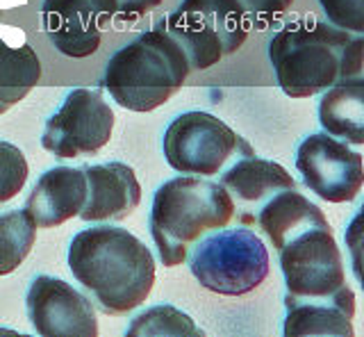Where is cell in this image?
I'll return each instance as SVG.
<instances>
[{
	"label": "cell",
	"instance_id": "1",
	"mask_svg": "<svg viewBox=\"0 0 364 337\" xmlns=\"http://www.w3.org/2000/svg\"><path fill=\"white\" fill-rule=\"evenodd\" d=\"M68 269L89 301L109 317L136 310L155 285L151 249L136 235L107 223L75 235L68 246Z\"/></svg>",
	"mask_w": 364,
	"mask_h": 337
},
{
	"label": "cell",
	"instance_id": "2",
	"mask_svg": "<svg viewBox=\"0 0 364 337\" xmlns=\"http://www.w3.org/2000/svg\"><path fill=\"white\" fill-rule=\"evenodd\" d=\"M362 35L316 18L294 21L269 41V62L280 89L291 98H310L348 77L362 75Z\"/></svg>",
	"mask_w": 364,
	"mask_h": 337
},
{
	"label": "cell",
	"instance_id": "3",
	"mask_svg": "<svg viewBox=\"0 0 364 337\" xmlns=\"http://www.w3.org/2000/svg\"><path fill=\"white\" fill-rule=\"evenodd\" d=\"M232 217L235 200L221 183L189 173L171 178L157 187L148 219L159 262L182 264L193 242L228 226Z\"/></svg>",
	"mask_w": 364,
	"mask_h": 337
},
{
	"label": "cell",
	"instance_id": "4",
	"mask_svg": "<svg viewBox=\"0 0 364 337\" xmlns=\"http://www.w3.org/2000/svg\"><path fill=\"white\" fill-rule=\"evenodd\" d=\"M189 71L180 43L155 26L112 55L100 85L123 109L153 112L185 85Z\"/></svg>",
	"mask_w": 364,
	"mask_h": 337
},
{
	"label": "cell",
	"instance_id": "5",
	"mask_svg": "<svg viewBox=\"0 0 364 337\" xmlns=\"http://www.w3.org/2000/svg\"><path fill=\"white\" fill-rule=\"evenodd\" d=\"M185 260L200 287L221 296H242L269 276V249L248 226L216 228L191 244Z\"/></svg>",
	"mask_w": 364,
	"mask_h": 337
},
{
	"label": "cell",
	"instance_id": "6",
	"mask_svg": "<svg viewBox=\"0 0 364 337\" xmlns=\"http://www.w3.org/2000/svg\"><path fill=\"white\" fill-rule=\"evenodd\" d=\"M157 28L180 43L191 71H205L239 50L250 23L237 0H182Z\"/></svg>",
	"mask_w": 364,
	"mask_h": 337
},
{
	"label": "cell",
	"instance_id": "7",
	"mask_svg": "<svg viewBox=\"0 0 364 337\" xmlns=\"http://www.w3.org/2000/svg\"><path fill=\"white\" fill-rule=\"evenodd\" d=\"M164 157L178 173L212 178L244 155H253L250 144L228 123L210 112H185L164 130Z\"/></svg>",
	"mask_w": 364,
	"mask_h": 337
},
{
	"label": "cell",
	"instance_id": "8",
	"mask_svg": "<svg viewBox=\"0 0 364 337\" xmlns=\"http://www.w3.org/2000/svg\"><path fill=\"white\" fill-rule=\"evenodd\" d=\"M112 130L114 109L100 89L75 87L64 96L60 109L46 121L41 146L60 160L96 155L109 144Z\"/></svg>",
	"mask_w": 364,
	"mask_h": 337
},
{
	"label": "cell",
	"instance_id": "9",
	"mask_svg": "<svg viewBox=\"0 0 364 337\" xmlns=\"http://www.w3.org/2000/svg\"><path fill=\"white\" fill-rule=\"evenodd\" d=\"M278 253L287 296L323 299L346 287L344 257L330 226L296 235Z\"/></svg>",
	"mask_w": 364,
	"mask_h": 337
},
{
	"label": "cell",
	"instance_id": "10",
	"mask_svg": "<svg viewBox=\"0 0 364 337\" xmlns=\"http://www.w3.org/2000/svg\"><path fill=\"white\" fill-rule=\"evenodd\" d=\"M296 168L303 185L328 203H348L364 185L362 153L328 132L307 134L299 144Z\"/></svg>",
	"mask_w": 364,
	"mask_h": 337
},
{
	"label": "cell",
	"instance_id": "11",
	"mask_svg": "<svg viewBox=\"0 0 364 337\" xmlns=\"http://www.w3.org/2000/svg\"><path fill=\"white\" fill-rule=\"evenodd\" d=\"M28 319L43 337H96V306L62 278L39 274L26 294Z\"/></svg>",
	"mask_w": 364,
	"mask_h": 337
},
{
	"label": "cell",
	"instance_id": "12",
	"mask_svg": "<svg viewBox=\"0 0 364 337\" xmlns=\"http://www.w3.org/2000/svg\"><path fill=\"white\" fill-rule=\"evenodd\" d=\"M117 16L114 0H43L41 21L50 43L66 58L82 60L100 48L102 26Z\"/></svg>",
	"mask_w": 364,
	"mask_h": 337
},
{
	"label": "cell",
	"instance_id": "13",
	"mask_svg": "<svg viewBox=\"0 0 364 337\" xmlns=\"http://www.w3.org/2000/svg\"><path fill=\"white\" fill-rule=\"evenodd\" d=\"M87 200L80 210V219L87 223L123 221L141 203V185L136 173L125 162L85 164Z\"/></svg>",
	"mask_w": 364,
	"mask_h": 337
},
{
	"label": "cell",
	"instance_id": "14",
	"mask_svg": "<svg viewBox=\"0 0 364 337\" xmlns=\"http://www.w3.org/2000/svg\"><path fill=\"white\" fill-rule=\"evenodd\" d=\"M87 200V176L82 166H53L37 181L26 210L37 228H57L80 215Z\"/></svg>",
	"mask_w": 364,
	"mask_h": 337
},
{
	"label": "cell",
	"instance_id": "15",
	"mask_svg": "<svg viewBox=\"0 0 364 337\" xmlns=\"http://www.w3.org/2000/svg\"><path fill=\"white\" fill-rule=\"evenodd\" d=\"M284 337L299 335H339L353 337L355 294L346 285L337 294L323 299H296L284 294Z\"/></svg>",
	"mask_w": 364,
	"mask_h": 337
},
{
	"label": "cell",
	"instance_id": "16",
	"mask_svg": "<svg viewBox=\"0 0 364 337\" xmlns=\"http://www.w3.org/2000/svg\"><path fill=\"white\" fill-rule=\"evenodd\" d=\"M257 226L267 235L273 249L280 251L289 240L310 228H328L330 223L316 203L296 189H282L267 198L257 215Z\"/></svg>",
	"mask_w": 364,
	"mask_h": 337
},
{
	"label": "cell",
	"instance_id": "17",
	"mask_svg": "<svg viewBox=\"0 0 364 337\" xmlns=\"http://www.w3.org/2000/svg\"><path fill=\"white\" fill-rule=\"evenodd\" d=\"M39 77V55L26 35L11 26H0V114L26 98Z\"/></svg>",
	"mask_w": 364,
	"mask_h": 337
},
{
	"label": "cell",
	"instance_id": "18",
	"mask_svg": "<svg viewBox=\"0 0 364 337\" xmlns=\"http://www.w3.org/2000/svg\"><path fill=\"white\" fill-rule=\"evenodd\" d=\"M221 185L242 203H259L282 189H296V181L287 168L255 153L228 164L221 171Z\"/></svg>",
	"mask_w": 364,
	"mask_h": 337
},
{
	"label": "cell",
	"instance_id": "19",
	"mask_svg": "<svg viewBox=\"0 0 364 337\" xmlns=\"http://www.w3.org/2000/svg\"><path fill=\"white\" fill-rule=\"evenodd\" d=\"M318 123L333 137L362 146L364 144V80L348 77L321 92Z\"/></svg>",
	"mask_w": 364,
	"mask_h": 337
},
{
	"label": "cell",
	"instance_id": "20",
	"mask_svg": "<svg viewBox=\"0 0 364 337\" xmlns=\"http://www.w3.org/2000/svg\"><path fill=\"white\" fill-rule=\"evenodd\" d=\"M34 242L37 223L26 208L0 215V276L16 272L30 255Z\"/></svg>",
	"mask_w": 364,
	"mask_h": 337
},
{
	"label": "cell",
	"instance_id": "21",
	"mask_svg": "<svg viewBox=\"0 0 364 337\" xmlns=\"http://www.w3.org/2000/svg\"><path fill=\"white\" fill-rule=\"evenodd\" d=\"M130 337H155V335H203L187 312L173 306H153L139 312L128 326Z\"/></svg>",
	"mask_w": 364,
	"mask_h": 337
},
{
	"label": "cell",
	"instance_id": "22",
	"mask_svg": "<svg viewBox=\"0 0 364 337\" xmlns=\"http://www.w3.org/2000/svg\"><path fill=\"white\" fill-rule=\"evenodd\" d=\"M30 166L16 144L11 141H0V205L7 203L28 183Z\"/></svg>",
	"mask_w": 364,
	"mask_h": 337
},
{
	"label": "cell",
	"instance_id": "23",
	"mask_svg": "<svg viewBox=\"0 0 364 337\" xmlns=\"http://www.w3.org/2000/svg\"><path fill=\"white\" fill-rule=\"evenodd\" d=\"M328 21L350 35L364 32V0H318Z\"/></svg>",
	"mask_w": 364,
	"mask_h": 337
},
{
	"label": "cell",
	"instance_id": "24",
	"mask_svg": "<svg viewBox=\"0 0 364 337\" xmlns=\"http://www.w3.org/2000/svg\"><path fill=\"white\" fill-rule=\"evenodd\" d=\"M250 26L264 28L278 14H284L294 0H237Z\"/></svg>",
	"mask_w": 364,
	"mask_h": 337
},
{
	"label": "cell",
	"instance_id": "25",
	"mask_svg": "<svg viewBox=\"0 0 364 337\" xmlns=\"http://www.w3.org/2000/svg\"><path fill=\"white\" fill-rule=\"evenodd\" d=\"M117 3V16L121 18H139L153 12L164 0H114Z\"/></svg>",
	"mask_w": 364,
	"mask_h": 337
}]
</instances>
